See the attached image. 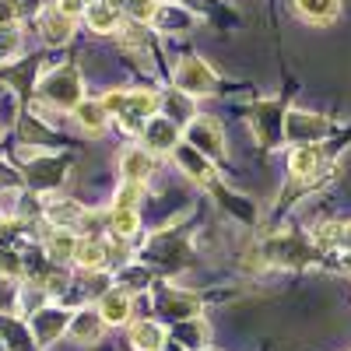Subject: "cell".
<instances>
[{
	"label": "cell",
	"instance_id": "cell-1",
	"mask_svg": "<svg viewBox=\"0 0 351 351\" xmlns=\"http://www.w3.org/2000/svg\"><path fill=\"white\" fill-rule=\"evenodd\" d=\"M106 112H112L127 130H141V120L152 116L158 109V95L155 92H109L102 99Z\"/></svg>",
	"mask_w": 351,
	"mask_h": 351
},
{
	"label": "cell",
	"instance_id": "cell-2",
	"mask_svg": "<svg viewBox=\"0 0 351 351\" xmlns=\"http://www.w3.org/2000/svg\"><path fill=\"white\" fill-rule=\"evenodd\" d=\"M215 71L208 67V60H200V56H183L180 67H176V88L186 95H211L215 92Z\"/></svg>",
	"mask_w": 351,
	"mask_h": 351
},
{
	"label": "cell",
	"instance_id": "cell-3",
	"mask_svg": "<svg viewBox=\"0 0 351 351\" xmlns=\"http://www.w3.org/2000/svg\"><path fill=\"white\" fill-rule=\"evenodd\" d=\"M46 95L56 106H77L81 102V81L74 67H60L46 77Z\"/></svg>",
	"mask_w": 351,
	"mask_h": 351
},
{
	"label": "cell",
	"instance_id": "cell-4",
	"mask_svg": "<svg viewBox=\"0 0 351 351\" xmlns=\"http://www.w3.org/2000/svg\"><path fill=\"white\" fill-rule=\"evenodd\" d=\"M186 137H190V148H197L200 155H211V158H221V155H225L221 130H218V123H211V120H193L190 130H186Z\"/></svg>",
	"mask_w": 351,
	"mask_h": 351
},
{
	"label": "cell",
	"instance_id": "cell-5",
	"mask_svg": "<svg viewBox=\"0 0 351 351\" xmlns=\"http://www.w3.org/2000/svg\"><path fill=\"white\" fill-rule=\"evenodd\" d=\"M295 11L309 25H330L341 14V0H295Z\"/></svg>",
	"mask_w": 351,
	"mask_h": 351
},
{
	"label": "cell",
	"instance_id": "cell-6",
	"mask_svg": "<svg viewBox=\"0 0 351 351\" xmlns=\"http://www.w3.org/2000/svg\"><path fill=\"white\" fill-rule=\"evenodd\" d=\"M84 18L95 32H116V28H120V8H116L112 0H92V4L84 8Z\"/></svg>",
	"mask_w": 351,
	"mask_h": 351
},
{
	"label": "cell",
	"instance_id": "cell-7",
	"mask_svg": "<svg viewBox=\"0 0 351 351\" xmlns=\"http://www.w3.org/2000/svg\"><path fill=\"white\" fill-rule=\"evenodd\" d=\"M319 169H324V148H319V144H302V148L291 152V172H295L299 180L316 176Z\"/></svg>",
	"mask_w": 351,
	"mask_h": 351
},
{
	"label": "cell",
	"instance_id": "cell-8",
	"mask_svg": "<svg viewBox=\"0 0 351 351\" xmlns=\"http://www.w3.org/2000/svg\"><path fill=\"white\" fill-rule=\"evenodd\" d=\"M330 130V123L324 120V116H306L302 112H288V137L291 141H306V134H309V141H316L319 134H327Z\"/></svg>",
	"mask_w": 351,
	"mask_h": 351
},
{
	"label": "cell",
	"instance_id": "cell-9",
	"mask_svg": "<svg viewBox=\"0 0 351 351\" xmlns=\"http://www.w3.org/2000/svg\"><path fill=\"white\" fill-rule=\"evenodd\" d=\"M99 316H102V324H123V319L130 316V295L127 291H106L102 295V302H99Z\"/></svg>",
	"mask_w": 351,
	"mask_h": 351
},
{
	"label": "cell",
	"instance_id": "cell-10",
	"mask_svg": "<svg viewBox=\"0 0 351 351\" xmlns=\"http://www.w3.org/2000/svg\"><path fill=\"white\" fill-rule=\"evenodd\" d=\"M176 162H180L183 169H186V176H193V180H211V162L208 158H204L197 148H190V144H180V148H176Z\"/></svg>",
	"mask_w": 351,
	"mask_h": 351
},
{
	"label": "cell",
	"instance_id": "cell-11",
	"mask_svg": "<svg viewBox=\"0 0 351 351\" xmlns=\"http://www.w3.org/2000/svg\"><path fill=\"white\" fill-rule=\"evenodd\" d=\"M109 120V112L102 102H77V123L88 130V134H99Z\"/></svg>",
	"mask_w": 351,
	"mask_h": 351
},
{
	"label": "cell",
	"instance_id": "cell-12",
	"mask_svg": "<svg viewBox=\"0 0 351 351\" xmlns=\"http://www.w3.org/2000/svg\"><path fill=\"white\" fill-rule=\"evenodd\" d=\"M137 225H141V218H137L134 208H116V211L109 215V232H112V236H120V239L134 236Z\"/></svg>",
	"mask_w": 351,
	"mask_h": 351
},
{
	"label": "cell",
	"instance_id": "cell-13",
	"mask_svg": "<svg viewBox=\"0 0 351 351\" xmlns=\"http://www.w3.org/2000/svg\"><path fill=\"white\" fill-rule=\"evenodd\" d=\"M123 172H127V180H144V176L152 172V155L148 152H141V148H127L123 155Z\"/></svg>",
	"mask_w": 351,
	"mask_h": 351
},
{
	"label": "cell",
	"instance_id": "cell-14",
	"mask_svg": "<svg viewBox=\"0 0 351 351\" xmlns=\"http://www.w3.org/2000/svg\"><path fill=\"white\" fill-rule=\"evenodd\" d=\"M74 260L81 267H99L106 260V246L99 239H81V243H74Z\"/></svg>",
	"mask_w": 351,
	"mask_h": 351
},
{
	"label": "cell",
	"instance_id": "cell-15",
	"mask_svg": "<svg viewBox=\"0 0 351 351\" xmlns=\"http://www.w3.org/2000/svg\"><path fill=\"white\" fill-rule=\"evenodd\" d=\"M130 341H134L137 351H158V348H162V327H155V324H137V327L130 330Z\"/></svg>",
	"mask_w": 351,
	"mask_h": 351
},
{
	"label": "cell",
	"instance_id": "cell-16",
	"mask_svg": "<svg viewBox=\"0 0 351 351\" xmlns=\"http://www.w3.org/2000/svg\"><path fill=\"white\" fill-rule=\"evenodd\" d=\"M43 39H46V43H67V39H71V18H64L60 11L46 14V21H43Z\"/></svg>",
	"mask_w": 351,
	"mask_h": 351
},
{
	"label": "cell",
	"instance_id": "cell-17",
	"mask_svg": "<svg viewBox=\"0 0 351 351\" xmlns=\"http://www.w3.org/2000/svg\"><path fill=\"white\" fill-rule=\"evenodd\" d=\"M148 144H152L155 152L176 148V127H172L169 120H155V123L148 127Z\"/></svg>",
	"mask_w": 351,
	"mask_h": 351
},
{
	"label": "cell",
	"instance_id": "cell-18",
	"mask_svg": "<svg viewBox=\"0 0 351 351\" xmlns=\"http://www.w3.org/2000/svg\"><path fill=\"white\" fill-rule=\"evenodd\" d=\"M120 11H127L134 21H152L158 14V0H112Z\"/></svg>",
	"mask_w": 351,
	"mask_h": 351
},
{
	"label": "cell",
	"instance_id": "cell-19",
	"mask_svg": "<svg viewBox=\"0 0 351 351\" xmlns=\"http://www.w3.org/2000/svg\"><path fill=\"white\" fill-rule=\"evenodd\" d=\"M49 218L56 221V225H64L67 218L71 221H81V208H77V204H60V208H49ZM67 228V225H64Z\"/></svg>",
	"mask_w": 351,
	"mask_h": 351
},
{
	"label": "cell",
	"instance_id": "cell-20",
	"mask_svg": "<svg viewBox=\"0 0 351 351\" xmlns=\"http://www.w3.org/2000/svg\"><path fill=\"white\" fill-rule=\"evenodd\" d=\"M137 193H144V186H141L137 180H130V183L123 186L120 200H116V208H134V204H137Z\"/></svg>",
	"mask_w": 351,
	"mask_h": 351
},
{
	"label": "cell",
	"instance_id": "cell-21",
	"mask_svg": "<svg viewBox=\"0 0 351 351\" xmlns=\"http://www.w3.org/2000/svg\"><path fill=\"white\" fill-rule=\"evenodd\" d=\"M99 324H102V319H99ZM99 324H95V319L77 316V319H74V334H81V337L88 334V341H95V337H99Z\"/></svg>",
	"mask_w": 351,
	"mask_h": 351
},
{
	"label": "cell",
	"instance_id": "cell-22",
	"mask_svg": "<svg viewBox=\"0 0 351 351\" xmlns=\"http://www.w3.org/2000/svg\"><path fill=\"white\" fill-rule=\"evenodd\" d=\"M56 11L74 21L77 14H84V0H56Z\"/></svg>",
	"mask_w": 351,
	"mask_h": 351
},
{
	"label": "cell",
	"instance_id": "cell-23",
	"mask_svg": "<svg viewBox=\"0 0 351 351\" xmlns=\"http://www.w3.org/2000/svg\"><path fill=\"white\" fill-rule=\"evenodd\" d=\"M341 239H344V246H348V250H351V225H348V228H344V236H341Z\"/></svg>",
	"mask_w": 351,
	"mask_h": 351
}]
</instances>
